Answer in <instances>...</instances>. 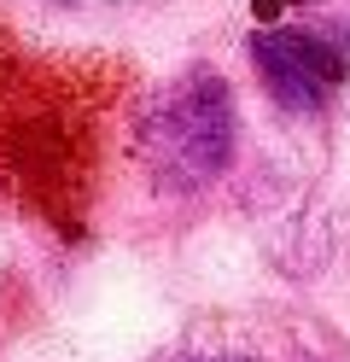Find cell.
<instances>
[{"instance_id": "cell-1", "label": "cell", "mask_w": 350, "mask_h": 362, "mask_svg": "<svg viewBox=\"0 0 350 362\" xmlns=\"http://www.w3.org/2000/svg\"><path fill=\"white\" fill-rule=\"evenodd\" d=\"M140 170L152 175L158 193H204L210 181H222L240 146V105L233 88L216 64H187L158 88L140 111L134 129Z\"/></svg>"}, {"instance_id": "cell-2", "label": "cell", "mask_w": 350, "mask_h": 362, "mask_svg": "<svg viewBox=\"0 0 350 362\" xmlns=\"http://www.w3.org/2000/svg\"><path fill=\"white\" fill-rule=\"evenodd\" d=\"M251 64H257V76H263L269 100L280 111H321L350 76L344 41L321 35V30H303V24L257 30L251 35Z\"/></svg>"}, {"instance_id": "cell-3", "label": "cell", "mask_w": 350, "mask_h": 362, "mask_svg": "<svg viewBox=\"0 0 350 362\" xmlns=\"http://www.w3.org/2000/svg\"><path fill=\"white\" fill-rule=\"evenodd\" d=\"M47 6H70V12H117V6H152V0H47Z\"/></svg>"}, {"instance_id": "cell-4", "label": "cell", "mask_w": 350, "mask_h": 362, "mask_svg": "<svg viewBox=\"0 0 350 362\" xmlns=\"http://www.w3.org/2000/svg\"><path fill=\"white\" fill-rule=\"evenodd\" d=\"M181 362H257V356H240V351H210V356H181Z\"/></svg>"}]
</instances>
